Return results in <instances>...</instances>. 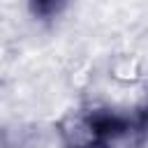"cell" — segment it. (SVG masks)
<instances>
[{
    "mask_svg": "<svg viewBox=\"0 0 148 148\" xmlns=\"http://www.w3.org/2000/svg\"><path fill=\"white\" fill-rule=\"evenodd\" d=\"M72 0H28V12L35 21L51 23L67 12Z\"/></svg>",
    "mask_w": 148,
    "mask_h": 148,
    "instance_id": "6da1fadb",
    "label": "cell"
}]
</instances>
